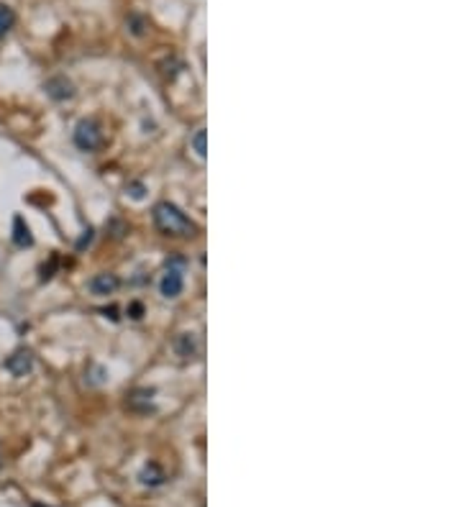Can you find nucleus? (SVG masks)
<instances>
[{
	"label": "nucleus",
	"instance_id": "ddd939ff",
	"mask_svg": "<svg viewBox=\"0 0 461 507\" xmlns=\"http://www.w3.org/2000/svg\"><path fill=\"white\" fill-rule=\"evenodd\" d=\"M34 507H44V505H34Z\"/></svg>",
	"mask_w": 461,
	"mask_h": 507
},
{
	"label": "nucleus",
	"instance_id": "0eeeda50",
	"mask_svg": "<svg viewBox=\"0 0 461 507\" xmlns=\"http://www.w3.org/2000/svg\"><path fill=\"white\" fill-rule=\"evenodd\" d=\"M13 244L19 246V249H26V246H34V236H31V231H28L26 220L21 216H16V220H13Z\"/></svg>",
	"mask_w": 461,
	"mask_h": 507
},
{
	"label": "nucleus",
	"instance_id": "20e7f679",
	"mask_svg": "<svg viewBox=\"0 0 461 507\" xmlns=\"http://www.w3.org/2000/svg\"><path fill=\"white\" fill-rule=\"evenodd\" d=\"M182 287H185V280H182L180 269H167V274L159 282V292H162L167 300H174L182 295Z\"/></svg>",
	"mask_w": 461,
	"mask_h": 507
},
{
	"label": "nucleus",
	"instance_id": "423d86ee",
	"mask_svg": "<svg viewBox=\"0 0 461 507\" xmlns=\"http://www.w3.org/2000/svg\"><path fill=\"white\" fill-rule=\"evenodd\" d=\"M46 95L52 100H67L74 95V85L67 77H52V80L44 85Z\"/></svg>",
	"mask_w": 461,
	"mask_h": 507
},
{
	"label": "nucleus",
	"instance_id": "7ed1b4c3",
	"mask_svg": "<svg viewBox=\"0 0 461 507\" xmlns=\"http://www.w3.org/2000/svg\"><path fill=\"white\" fill-rule=\"evenodd\" d=\"M6 369H8L13 377H26L28 371L34 369V356H31V351H26V349L13 351L8 359H6Z\"/></svg>",
	"mask_w": 461,
	"mask_h": 507
},
{
	"label": "nucleus",
	"instance_id": "f257e3e1",
	"mask_svg": "<svg viewBox=\"0 0 461 507\" xmlns=\"http://www.w3.org/2000/svg\"><path fill=\"white\" fill-rule=\"evenodd\" d=\"M154 223L156 228L167 236H192L195 234V223L185 216L177 205L172 203H159L154 205Z\"/></svg>",
	"mask_w": 461,
	"mask_h": 507
},
{
	"label": "nucleus",
	"instance_id": "1a4fd4ad",
	"mask_svg": "<svg viewBox=\"0 0 461 507\" xmlns=\"http://www.w3.org/2000/svg\"><path fill=\"white\" fill-rule=\"evenodd\" d=\"M205 138H208V134L200 128L198 134L192 136V149H195V154L200 156V159H205V154H208V146H205Z\"/></svg>",
	"mask_w": 461,
	"mask_h": 507
},
{
	"label": "nucleus",
	"instance_id": "6e6552de",
	"mask_svg": "<svg viewBox=\"0 0 461 507\" xmlns=\"http://www.w3.org/2000/svg\"><path fill=\"white\" fill-rule=\"evenodd\" d=\"M13 23H16L13 8H8L6 3H0V37H6L10 28H13Z\"/></svg>",
	"mask_w": 461,
	"mask_h": 507
},
{
	"label": "nucleus",
	"instance_id": "39448f33",
	"mask_svg": "<svg viewBox=\"0 0 461 507\" xmlns=\"http://www.w3.org/2000/svg\"><path fill=\"white\" fill-rule=\"evenodd\" d=\"M121 287V280H118L116 274H95L90 282H88V290L92 292V295H113V292Z\"/></svg>",
	"mask_w": 461,
	"mask_h": 507
},
{
	"label": "nucleus",
	"instance_id": "f03ea898",
	"mask_svg": "<svg viewBox=\"0 0 461 507\" xmlns=\"http://www.w3.org/2000/svg\"><path fill=\"white\" fill-rule=\"evenodd\" d=\"M74 144L82 152H95V149H100V144H103V131H100L98 121H92V118L80 121L77 128H74Z\"/></svg>",
	"mask_w": 461,
	"mask_h": 507
},
{
	"label": "nucleus",
	"instance_id": "f8f14e48",
	"mask_svg": "<svg viewBox=\"0 0 461 507\" xmlns=\"http://www.w3.org/2000/svg\"><path fill=\"white\" fill-rule=\"evenodd\" d=\"M131 313H134L131 318H141V313H144V310H141V305H139V302H134V305H131Z\"/></svg>",
	"mask_w": 461,
	"mask_h": 507
},
{
	"label": "nucleus",
	"instance_id": "9b49d317",
	"mask_svg": "<svg viewBox=\"0 0 461 507\" xmlns=\"http://www.w3.org/2000/svg\"><path fill=\"white\" fill-rule=\"evenodd\" d=\"M90 241H92V231H90V228H88V231H85V236H82V241H80V244H77V249H82V246L90 244Z\"/></svg>",
	"mask_w": 461,
	"mask_h": 507
},
{
	"label": "nucleus",
	"instance_id": "9d476101",
	"mask_svg": "<svg viewBox=\"0 0 461 507\" xmlns=\"http://www.w3.org/2000/svg\"><path fill=\"white\" fill-rule=\"evenodd\" d=\"M164 479V474L159 469H156V466H146L144 471H141V482H144V484H159V482Z\"/></svg>",
	"mask_w": 461,
	"mask_h": 507
}]
</instances>
